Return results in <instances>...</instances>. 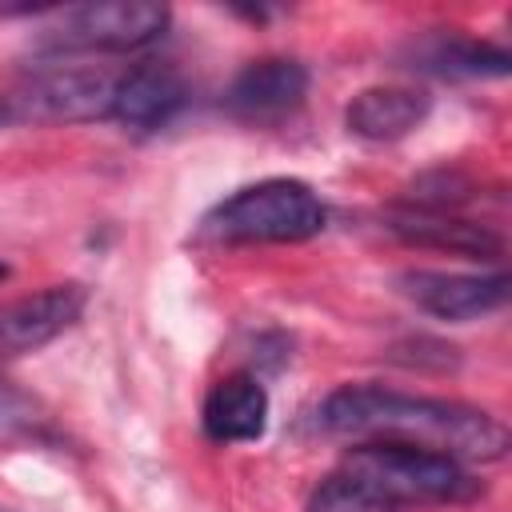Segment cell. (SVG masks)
Instances as JSON below:
<instances>
[{"label": "cell", "instance_id": "obj_8", "mask_svg": "<svg viewBox=\"0 0 512 512\" xmlns=\"http://www.w3.org/2000/svg\"><path fill=\"white\" fill-rule=\"evenodd\" d=\"M308 96V68L292 56H260L236 72L224 104L240 120H280Z\"/></svg>", "mask_w": 512, "mask_h": 512}, {"label": "cell", "instance_id": "obj_11", "mask_svg": "<svg viewBox=\"0 0 512 512\" xmlns=\"http://www.w3.org/2000/svg\"><path fill=\"white\" fill-rule=\"evenodd\" d=\"M388 232L416 248L452 252L464 260H500L504 236L480 220H464L456 212H424V208H396L388 216Z\"/></svg>", "mask_w": 512, "mask_h": 512}, {"label": "cell", "instance_id": "obj_12", "mask_svg": "<svg viewBox=\"0 0 512 512\" xmlns=\"http://www.w3.org/2000/svg\"><path fill=\"white\" fill-rule=\"evenodd\" d=\"M432 112V96L424 88L412 84H376L364 88L348 100L344 108V124L352 136L372 140V144H388L400 140L408 132H416Z\"/></svg>", "mask_w": 512, "mask_h": 512}, {"label": "cell", "instance_id": "obj_1", "mask_svg": "<svg viewBox=\"0 0 512 512\" xmlns=\"http://www.w3.org/2000/svg\"><path fill=\"white\" fill-rule=\"evenodd\" d=\"M316 420L332 436L360 440H392L416 444L432 452H448L464 464L504 460L508 456V428L464 400L444 396H412L384 384H340L316 408Z\"/></svg>", "mask_w": 512, "mask_h": 512}, {"label": "cell", "instance_id": "obj_2", "mask_svg": "<svg viewBox=\"0 0 512 512\" xmlns=\"http://www.w3.org/2000/svg\"><path fill=\"white\" fill-rule=\"evenodd\" d=\"M324 224L328 208L312 184L268 176L224 196L200 220V236L212 244H300L320 236Z\"/></svg>", "mask_w": 512, "mask_h": 512}, {"label": "cell", "instance_id": "obj_10", "mask_svg": "<svg viewBox=\"0 0 512 512\" xmlns=\"http://www.w3.org/2000/svg\"><path fill=\"white\" fill-rule=\"evenodd\" d=\"M268 388L252 372H228L220 376L200 408V428L216 444H252L268 428Z\"/></svg>", "mask_w": 512, "mask_h": 512}, {"label": "cell", "instance_id": "obj_16", "mask_svg": "<svg viewBox=\"0 0 512 512\" xmlns=\"http://www.w3.org/2000/svg\"><path fill=\"white\" fill-rule=\"evenodd\" d=\"M8 272H12V268H8V264H4V260H0V284H4V280H8Z\"/></svg>", "mask_w": 512, "mask_h": 512}, {"label": "cell", "instance_id": "obj_9", "mask_svg": "<svg viewBox=\"0 0 512 512\" xmlns=\"http://www.w3.org/2000/svg\"><path fill=\"white\" fill-rule=\"evenodd\" d=\"M184 100L188 84L168 60H140L120 72L108 120L124 124L128 132H156L184 108Z\"/></svg>", "mask_w": 512, "mask_h": 512}, {"label": "cell", "instance_id": "obj_6", "mask_svg": "<svg viewBox=\"0 0 512 512\" xmlns=\"http://www.w3.org/2000/svg\"><path fill=\"white\" fill-rule=\"evenodd\" d=\"M400 292L436 320H480L508 300V272H436V268H412L400 280Z\"/></svg>", "mask_w": 512, "mask_h": 512}, {"label": "cell", "instance_id": "obj_3", "mask_svg": "<svg viewBox=\"0 0 512 512\" xmlns=\"http://www.w3.org/2000/svg\"><path fill=\"white\" fill-rule=\"evenodd\" d=\"M340 468L376 484L396 508L404 504H472L488 488L484 480L456 456L392 444V440H360L340 456Z\"/></svg>", "mask_w": 512, "mask_h": 512}, {"label": "cell", "instance_id": "obj_7", "mask_svg": "<svg viewBox=\"0 0 512 512\" xmlns=\"http://www.w3.org/2000/svg\"><path fill=\"white\" fill-rule=\"evenodd\" d=\"M88 304L84 284H52L32 296L0 304V360L28 356L64 336Z\"/></svg>", "mask_w": 512, "mask_h": 512}, {"label": "cell", "instance_id": "obj_15", "mask_svg": "<svg viewBox=\"0 0 512 512\" xmlns=\"http://www.w3.org/2000/svg\"><path fill=\"white\" fill-rule=\"evenodd\" d=\"M40 424L36 400L24 396L4 372H0V432H32Z\"/></svg>", "mask_w": 512, "mask_h": 512}, {"label": "cell", "instance_id": "obj_5", "mask_svg": "<svg viewBox=\"0 0 512 512\" xmlns=\"http://www.w3.org/2000/svg\"><path fill=\"white\" fill-rule=\"evenodd\" d=\"M172 24L164 4L144 0H108V4H76L44 28L48 52H136L156 44Z\"/></svg>", "mask_w": 512, "mask_h": 512}, {"label": "cell", "instance_id": "obj_13", "mask_svg": "<svg viewBox=\"0 0 512 512\" xmlns=\"http://www.w3.org/2000/svg\"><path fill=\"white\" fill-rule=\"evenodd\" d=\"M512 64V56L500 48V44H488V40H472V36H428L412 48V68L420 72H436V76H468V80H480V76H504Z\"/></svg>", "mask_w": 512, "mask_h": 512}, {"label": "cell", "instance_id": "obj_4", "mask_svg": "<svg viewBox=\"0 0 512 512\" xmlns=\"http://www.w3.org/2000/svg\"><path fill=\"white\" fill-rule=\"evenodd\" d=\"M120 72L96 64H48L0 88V128L16 124H88L112 116Z\"/></svg>", "mask_w": 512, "mask_h": 512}, {"label": "cell", "instance_id": "obj_14", "mask_svg": "<svg viewBox=\"0 0 512 512\" xmlns=\"http://www.w3.org/2000/svg\"><path fill=\"white\" fill-rule=\"evenodd\" d=\"M304 512H400V508L364 476L336 468L308 492Z\"/></svg>", "mask_w": 512, "mask_h": 512}]
</instances>
